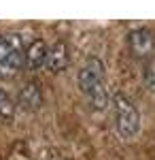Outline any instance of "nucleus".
<instances>
[{
    "instance_id": "1",
    "label": "nucleus",
    "mask_w": 155,
    "mask_h": 160,
    "mask_svg": "<svg viewBox=\"0 0 155 160\" xmlns=\"http://www.w3.org/2000/svg\"><path fill=\"white\" fill-rule=\"evenodd\" d=\"M113 107H115V128L119 137L123 139H134L140 130V113L134 107L125 94H115L113 96Z\"/></svg>"
},
{
    "instance_id": "2",
    "label": "nucleus",
    "mask_w": 155,
    "mask_h": 160,
    "mask_svg": "<svg viewBox=\"0 0 155 160\" xmlns=\"http://www.w3.org/2000/svg\"><path fill=\"white\" fill-rule=\"evenodd\" d=\"M77 81H79V88H81V92L85 96L89 92L98 90V88L106 86L104 83V62L100 58H87L83 62V66L79 68Z\"/></svg>"
},
{
    "instance_id": "3",
    "label": "nucleus",
    "mask_w": 155,
    "mask_h": 160,
    "mask_svg": "<svg viewBox=\"0 0 155 160\" xmlns=\"http://www.w3.org/2000/svg\"><path fill=\"white\" fill-rule=\"evenodd\" d=\"M70 62V51H68V45L64 41H55L51 47H47V53H45V66H47L51 73H60L68 66Z\"/></svg>"
},
{
    "instance_id": "4",
    "label": "nucleus",
    "mask_w": 155,
    "mask_h": 160,
    "mask_svg": "<svg viewBox=\"0 0 155 160\" xmlns=\"http://www.w3.org/2000/svg\"><path fill=\"white\" fill-rule=\"evenodd\" d=\"M17 102L19 107L26 111H34L40 107L43 102V92H40V86L36 81H28L21 90H19V96H17Z\"/></svg>"
},
{
    "instance_id": "5",
    "label": "nucleus",
    "mask_w": 155,
    "mask_h": 160,
    "mask_svg": "<svg viewBox=\"0 0 155 160\" xmlns=\"http://www.w3.org/2000/svg\"><path fill=\"white\" fill-rule=\"evenodd\" d=\"M130 47L136 56H149L153 49V34L147 28H136L130 32Z\"/></svg>"
},
{
    "instance_id": "6",
    "label": "nucleus",
    "mask_w": 155,
    "mask_h": 160,
    "mask_svg": "<svg viewBox=\"0 0 155 160\" xmlns=\"http://www.w3.org/2000/svg\"><path fill=\"white\" fill-rule=\"evenodd\" d=\"M45 53H47V45L40 38H36L24 47V64L28 68H38L45 64Z\"/></svg>"
},
{
    "instance_id": "7",
    "label": "nucleus",
    "mask_w": 155,
    "mask_h": 160,
    "mask_svg": "<svg viewBox=\"0 0 155 160\" xmlns=\"http://www.w3.org/2000/svg\"><path fill=\"white\" fill-rule=\"evenodd\" d=\"M21 66H24V49L13 51L11 56H7L0 62V77H13V75H17Z\"/></svg>"
},
{
    "instance_id": "8",
    "label": "nucleus",
    "mask_w": 155,
    "mask_h": 160,
    "mask_svg": "<svg viewBox=\"0 0 155 160\" xmlns=\"http://www.w3.org/2000/svg\"><path fill=\"white\" fill-rule=\"evenodd\" d=\"M24 43L19 34H0V62L7 56H11L13 51H21Z\"/></svg>"
},
{
    "instance_id": "9",
    "label": "nucleus",
    "mask_w": 155,
    "mask_h": 160,
    "mask_svg": "<svg viewBox=\"0 0 155 160\" xmlns=\"http://www.w3.org/2000/svg\"><path fill=\"white\" fill-rule=\"evenodd\" d=\"M87 100L92 102L94 109H106V105H108L106 86H102V88H98V90H94V92H89V94H87Z\"/></svg>"
},
{
    "instance_id": "10",
    "label": "nucleus",
    "mask_w": 155,
    "mask_h": 160,
    "mask_svg": "<svg viewBox=\"0 0 155 160\" xmlns=\"http://www.w3.org/2000/svg\"><path fill=\"white\" fill-rule=\"evenodd\" d=\"M13 113H15V102H13V98L4 90H0V120H11Z\"/></svg>"
},
{
    "instance_id": "11",
    "label": "nucleus",
    "mask_w": 155,
    "mask_h": 160,
    "mask_svg": "<svg viewBox=\"0 0 155 160\" xmlns=\"http://www.w3.org/2000/svg\"><path fill=\"white\" fill-rule=\"evenodd\" d=\"M143 79H144V86H147V90H149V92H155V60L144 64Z\"/></svg>"
}]
</instances>
